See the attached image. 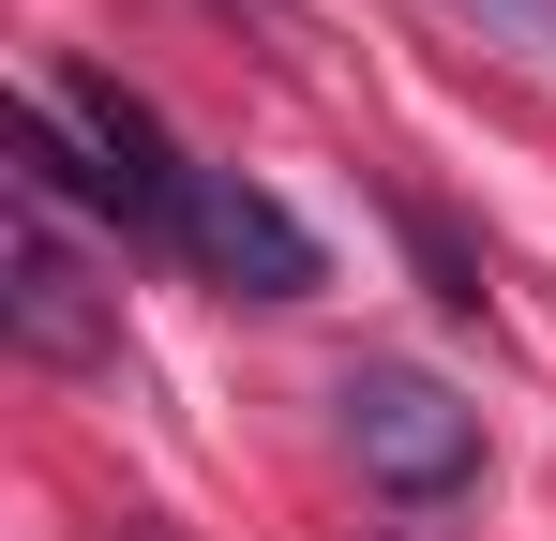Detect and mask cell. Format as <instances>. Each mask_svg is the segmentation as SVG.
Returning a JSON list of instances; mask_svg holds the SVG:
<instances>
[{"instance_id": "obj_1", "label": "cell", "mask_w": 556, "mask_h": 541, "mask_svg": "<svg viewBox=\"0 0 556 541\" xmlns=\"http://www.w3.org/2000/svg\"><path fill=\"white\" fill-rule=\"evenodd\" d=\"M0 151H15V180L91 196L121 241H166V256H181V226H195V166L166 151V121H151L121 76H91V61L30 76V90H15V121H0Z\"/></svg>"}, {"instance_id": "obj_2", "label": "cell", "mask_w": 556, "mask_h": 541, "mask_svg": "<svg viewBox=\"0 0 556 541\" xmlns=\"http://www.w3.org/2000/svg\"><path fill=\"white\" fill-rule=\"evenodd\" d=\"M331 406H346V451H362V481H376V496L452 512L466 481H481V406H466L452 376H421V361H362Z\"/></svg>"}, {"instance_id": "obj_3", "label": "cell", "mask_w": 556, "mask_h": 541, "mask_svg": "<svg viewBox=\"0 0 556 541\" xmlns=\"http://www.w3.org/2000/svg\"><path fill=\"white\" fill-rule=\"evenodd\" d=\"M0 316H15V347L61 361V376H105V361H121V286L76 256V226H61L46 180H15V226H0Z\"/></svg>"}, {"instance_id": "obj_4", "label": "cell", "mask_w": 556, "mask_h": 541, "mask_svg": "<svg viewBox=\"0 0 556 541\" xmlns=\"http://www.w3.org/2000/svg\"><path fill=\"white\" fill-rule=\"evenodd\" d=\"M181 256L211 270V286H241V301H316V226L286 211L271 180H241V166H195V226H181Z\"/></svg>"}, {"instance_id": "obj_5", "label": "cell", "mask_w": 556, "mask_h": 541, "mask_svg": "<svg viewBox=\"0 0 556 541\" xmlns=\"http://www.w3.org/2000/svg\"><path fill=\"white\" fill-rule=\"evenodd\" d=\"M406 241H421V270H437V301H452V316H481V270H466L452 226H437V211H406Z\"/></svg>"}, {"instance_id": "obj_6", "label": "cell", "mask_w": 556, "mask_h": 541, "mask_svg": "<svg viewBox=\"0 0 556 541\" xmlns=\"http://www.w3.org/2000/svg\"><path fill=\"white\" fill-rule=\"evenodd\" d=\"M466 15H496L511 46H542V61H556V0H466Z\"/></svg>"}]
</instances>
